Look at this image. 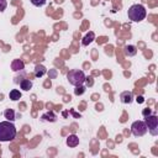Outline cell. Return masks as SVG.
I'll list each match as a JSON object with an SVG mask.
<instances>
[{
  "instance_id": "1",
  "label": "cell",
  "mask_w": 158,
  "mask_h": 158,
  "mask_svg": "<svg viewBox=\"0 0 158 158\" xmlns=\"http://www.w3.org/2000/svg\"><path fill=\"white\" fill-rule=\"evenodd\" d=\"M16 127L12 121H1L0 122V142H9L16 137Z\"/></svg>"
},
{
  "instance_id": "2",
  "label": "cell",
  "mask_w": 158,
  "mask_h": 158,
  "mask_svg": "<svg viewBox=\"0 0 158 158\" xmlns=\"http://www.w3.org/2000/svg\"><path fill=\"white\" fill-rule=\"evenodd\" d=\"M127 15H128V19H130L131 21H133V22H139V21L144 20V17H146V15H147V11H146V9H144L143 5H141V4H135V5H132V6L128 9Z\"/></svg>"
},
{
  "instance_id": "3",
  "label": "cell",
  "mask_w": 158,
  "mask_h": 158,
  "mask_svg": "<svg viewBox=\"0 0 158 158\" xmlns=\"http://www.w3.org/2000/svg\"><path fill=\"white\" fill-rule=\"evenodd\" d=\"M85 74L83 70H79V69H73V70H69L67 73V79L69 81V84L74 85V86H79V85H83L84 81H85Z\"/></svg>"
},
{
  "instance_id": "4",
  "label": "cell",
  "mask_w": 158,
  "mask_h": 158,
  "mask_svg": "<svg viewBox=\"0 0 158 158\" xmlns=\"http://www.w3.org/2000/svg\"><path fill=\"white\" fill-rule=\"evenodd\" d=\"M144 122H146V126L149 131V133L152 136H157L158 135V117L156 115H148L144 117Z\"/></svg>"
},
{
  "instance_id": "5",
  "label": "cell",
  "mask_w": 158,
  "mask_h": 158,
  "mask_svg": "<svg viewBox=\"0 0 158 158\" xmlns=\"http://www.w3.org/2000/svg\"><path fill=\"white\" fill-rule=\"evenodd\" d=\"M131 132H132V135L136 136V137H142V136H144V135L148 132V128H147V126H146V122H144V121H141V120L135 121V122L131 125Z\"/></svg>"
},
{
  "instance_id": "6",
  "label": "cell",
  "mask_w": 158,
  "mask_h": 158,
  "mask_svg": "<svg viewBox=\"0 0 158 158\" xmlns=\"http://www.w3.org/2000/svg\"><path fill=\"white\" fill-rule=\"evenodd\" d=\"M120 100L123 104H131L133 101V94L132 91H123L120 94Z\"/></svg>"
},
{
  "instance_id": "7",
  "label": "cell",
  "mask_w": 158,
  "mask_h": 158,
  "mask_svg": "<svg viewBox=\"0 0 158 158\" xmlns=\"http://www.w3.org/2000/svg\"><path fill=\"white\" fill-rule=\"evenodd\" d=\"M94 40H95V33H94L93 31H89V32L83 37L81 44H83V46H89Z\"/></svg>"
},
{
  "instance_id": "8",
  "label": "cell",
  "mask_w": 158,
  "mask_h": 158,
  "mask_svg": "<svg viewBox=\"0 0 158 158\" xmlns=\"http://www.w3.org/2000/svg\"><path fill=\"white\" fill-rule=\"evenodd\" d=\"M78 144H79V138H78L77 135H69V136L67 137V146H68V147L74 148V147H77Z\"/></svg>"
},
{
  "instance_id": "9",
  "label": "cell",
  "mask_w": 158,
  "mask_h": 158,
  "mask_svg": "<svg viewBox=\"0 0 158 158\" xmlns=\"http://www.w3.org/2000/svg\"><path fill=\"white\" fill-rule=\"evenodd\" d=\"M25 68V63L21 60V59H14L12 63H11V69L14 72H19V70H22Z\"/></svg>"
},
{
  "instance_id": "10",
  "label": "cell",
  "mask_w": 158,
  "mask_h": 158,
  "mask_svg": "<svg viewBox=\"0 0 158 158\" xmlns=\"http://www.w3.org/2000/svg\"><path fill=\"white\" fill-rule=\"evenodd\" d=\"M46 73H47V68H46L44 65H42V64H37V65L35 67V77H37V78H42Z\"/></svg>"
},
{
  "instance_id": "11",
  "label": "cell",
  "mask_w": 158,
  "mask_h": 158,
  "mask_svg": "<svg viewBox=\"0 0 158 158\" xmlns=\"http://www.w3.org/2000/svg\"><path fill=\"white\" fill-rule=\"evenodd\" d=\"M56 115H54V112H52V111H48V112H46V114H43L42 116H41V120L42 121H47V122H54L56 121Z\"/></svg>"
},
{
  "instance_id": "12",
  "label": "cell",
  "mask_w": 158,
  "mask_h": 158,
  "mask_svg": "<svg viewBox=\"0 0 158 158\" xmlns=\"http://www.w3.org/2000/svg\"><path fill=\"white\" fill-rule=\"evenodd\" d=\"M123 52H125V54H126L127 57H132V56H136L137 48H136L135 46H132V44H127V46L125 47Z\"/></svg>"
},
{
  "instance_id": "13",
  "label": "cell",
  "mask_w": 158,
  "mask_h": 158,
  "mask_svg": "<svg viewBox=\"0 0 158 158\" xmlns=\"http://www.w3.org/2000/svg\"><path fill=\"white\" fill-rule=\"evenodd\" d=\"M20 88L25 91H28L32 88V81L30 79H22L21 83H20Z\"/></svg>"
},
{
  "instance_id": "14",
  "label": "cell",
  "mask_w": 158,
  "mask_h": 158,
  "mask_svg": "<svg viewBox=\"0 0 158 158\" xmlns=\"http://www.w3.org/2000/svg\"><path fill=\"white\" fill-rule=\"evenodd\" d=\"M9 98H10L12 101H17V100H20V99H21V93H20V90H17V89H12V90L10 91V94H9Z\"/></svg>"
},
{
  "instance_id": "15",
  "label": "cell",
  "mask_w": 158,
  "mask_h": 158,
  "mask_svg": "<svg viewBox=\"0 0 158 158\" xmlns=\"http://www.w3.org/2000/svg\"><path fill=\"white\" fill-rule=\"evenodd\" d=\"M4 116L7 121H15V111L12 109H6L4 111Z\"/></svg>"
},
{
  "instance_id": "16",
  "label": "cell",
  "mask_w": 158,
  "mask_h": 158,
  "mask_svg": "<svg viewBox=\"0 0 158 158\" xmlns=\"http://www.w3.org/2000/svg\"><path fill=\"white\" fill-rule=\"evenodd\" d=\"M84 93H85V86H83V85L75 86V89H74V94L75 95H83Z\"/></svg>"
},
{
  "instance_id": "17",
  "label": "cell",
  "mask_w": 158,
  "mask_h": 158,
  "mask_svg": "<svg viewBox=\"0 0 158 158\" xmlns=\"http://www.w3.org/2000/svg\"><path fill=\"white\" fill-rule=\"evenodd\" d=\"M30 1H31L32 5H35V6H37V7H41V6H43V5L46 4L47 0H30Z\"/></svg>"
},
{
  "instance_id": "18",
  "label": "cell",
  "mask_w": 158,
  "mask_h": 158,
  "mask_svg": "<svg viewBox=\"0 0 158 158\" xmlns=\"http://www.w3.org/2000/svg\"><path fill=\"white\" fill-rule=\"evenodd\" d=\"M7 6V1L6 0H0V12H2Z\"/></svg>"
},
{
  "instance_id": "19",
  "label": "cell",
  "mask_w": 158,
  "mask_h": 158,
  "mask_svg": "<svg viewBox=\"0 0 158 158\" xmlns=\"http://www.w3.org/2000/svg\"><path fill=\"white\" fill-rule=\"evenodd\" d=\"M151 114H152V112H151V109H148V107H147V109H143V111H142V115H143L144 117L148 116V115H151Z\"/></svg>"
},
{
  "instance_id": "20",
  "label": "cell",
  "mask_w": 158,
  "mask_h": 158,
  "mask_svg": "<svg viewBox=\"0 0 158 158\" xmlns=\"http://www.w3.org/2000/svg\"><path fill=\"white\" fill-rule=\"evenodd\" d=\"M49 77H52V78H54L56 75H57V72H56V69H49Z\"/></svg>"
},
{
  "instance_id": "21",
  "label": "cell",
  "mask_w": 158,
  "mask_h": 158,
  "mask_svg": "<svg viewBox=\"0 0 158 158\" xmlns=\"http://www.w3.org/2000/svg\"><path fill=\"white\" fill-rule=\"evenodd\" d=\"M136 101H137L138 104H142V102L144 101V99H143V96H137V99H136Z\"/></svg>"
}]
</instances>
